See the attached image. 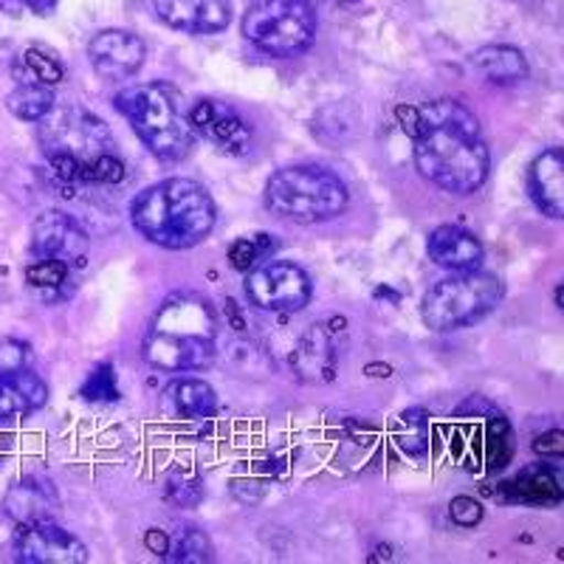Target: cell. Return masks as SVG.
Masks as SVG:
<instances>
[{
    "label": "cell",
    "instance_id": "cell-1",
    "mask_svg": "<svg viewBox=\"0 0 564 564\" xmlns=\"http://www.w3.org/2000/svg\"><path fill=\"white\" fill-rule=\"evenodd\" d=\"M415 144L417 173L452 195L480 189L488 178V144L477 116L457 99H435L398 110Z\"/></svg>",
    "mask_w": 564,
    "mask_h": 564
},
{
    "label": "cell",
    "instance_id": "cell-2",
    "mask_svg": "<svg viewBox=\"0 0 564 564\" xmlns=\"http://www.w3.org/2000/svg\"><path fill=\"white\" fill-rule=\"evenodd\" d=\"M135 229L164 249L198 246L215 226V204L204 186L189 178H167L148 186L130 206Z\"/></svg>",
    "mask_w": 564,
    "mask_h": 564
},
{
    "label": "cell",
    "instance_id": "cell-3",
    "mask_svg": "<svg viewBox=\"0 0 564 564\" xmlns=\"http://www.w3.org/2000/svg\"><path fill=\"white\" fill-rule=\"evenodd\" d=\"M218 350V322L198 294L170 296L144 339V359L159 370H200Z\"/></svg>",
    "mask_w": 564,
    "mask_h": 564
},
{
    "label": "cell",
    "instance_id": "cell-4",
    "mask_svg": "<svg viewBox=\"0 0 564 564\" xmlns=\"http://www.w3.org/2000/svg\"><path fill=\"white\" fill-rule=\"evenodd\" d=\"M40 141L48 164L63 184H85V173L97 159L113 153L110 130L99 116L88 110L68 108L40 119Z\"/></svg>",
    "mask_w": 564,
    "mask_h": 564
},
{
    "label": "cell",
    "instance_id": "cell-5",
    "mask_svg": "<svg viewBox=\"0 0 564 564\" xmlns=\"http://www.w3.org/2000/svg\"><path fill=\"white\" fill-rule=\"evenodd\" d=\"M265 206L282 220L322 224L345 212L347 186L325 167H285L265 184Z\"/></svg>",
    "mask_w": 564,
    "mask_h": 564
},
{
    "label": "cell",
    "instance_id": "cell-6",
    "mask_svg": "<svg viewBox=\"0 0 564 564\" xmlns=\"http://www.w3.org/2000/svg\"><path fill=\"white\" fill-rule=\"evenodd\" d=\"M116 108L133 124L141 141L159 159H184L193 148V128L181 113L178 99L164 85H133L116 97Z\"/></svg>",
    "mask_w": 564,
    "mask_h": 564
},
{
    "label": "cell",
    "instance_id": "cell-7",
    "mask_svg": "<svg viewBox=\"0 0 564 564\" xmlns=\"http://www.w3.org/2000/svg\"><path fill=\"white\" fill-rule=\"evenodd\" d=\"M502 280L486 271H455L423 296L421 316L432 330H455L491 314L502 302Z\"/></svg>",
    "mask_w": 564,
    "mask_h": 564
},
{
    "label": "cell",
    "instance_id": "cell-8",
    "mask_svg": "<svg viewBox=\"0 0 564 564\" xmlns=\"http://www.w3.org/2000/svg\"><path fill=\"white\" fill-rule=\"evenodd\" d=\"M243 34L260 52L294 57L316 37V12L308 0H254L243 14Z\"/></svg>",
    "mask_w": 564,
    "mask_h": 564
},
{
    "label": "cell",
    "instance_id": "cell-9",
    "mask_svg": "<svg viewBox=\"0 0 564 564\" xmlns=\"http://www.w3.org/2000/svg\"><path fill=\"white\" fill-rule=\"evenodd\" d=\"M246 294L257 308L291 314V311H302L311 302V280L300 265L271 263L251 271L246 280Z\"/></svg>",
    "mask_w": 564,
    "mask_h": 564
},
{
    "label": "cell",
    "instance_id": "cell-10",
    "mask_svg": "<svg viewBox=\"0 0 564 564\" xmlns=\"http://www.w3.org/2000/svg\"><path fill=\"white\" fill-rule=\"evenodd\" d=\"M14 558L23 564H85L88 547L54 520L26 522L14 531Z\"/></svg>",
    "mask_w": 564,
    "mask_h": 564
},
{
    "label": "cell",
    "instance_id": "cell-11",
    "mask_svg": "<svg viewBox=\"0 0 564 564\" xmlns=\"http://www.w3.org/2000/svg\"><path fill=\"white\" fill-rule=\"evenodd\" d=\"M88 57L90 65L97 68L99 77L130 79L133 74H139V68L144 65L148 48H144L141 37H135L133 32H124V29H105V32H99L97 37L88 43Z\"/></svg>",
    "mask_w": 564,
    "mask_h": 564
},
{
    "label": "cell",
    "instance_id": "cell-12",
    "mask_svg": "<svg viewBox=\"0 0 564 564\" xmlns=\"http://www.w3.org/2000/svg\"><path fill=\"white\" fill-rule=\"evenodd\" d=\"M186 122H189L193 130H198L204 139H209L212 144L226 150V153L240 155L251 144V128L246 124L243 116L226 102H218V99H200V102H195Z\"/></svg>",
    "mask_w": 564,
    "mask_h": 564
},
{
    "label": "cell",
    "instance_id": "cell-13",
    "mask_svg": "<svg viewBox=\"0 0 564 564\" xmlns=\"http://www.w3.org/2000/svg\"><path fill=\"white\" fill-rule=\"evenodd\" d=\"M155 14L186 34H218L229 26V0H153Z\"/></svg>",
    "mask_w": 564,
    "mask_h": 564
},
{
    "label": "cell",
    "instance_id": "cell-14",
    "mask_svg": "<svg viewBox=\"0 0 564 564\" xmlns=\"http://www.w3.org/2000/svg\"><path fill=\"white\" fill-rule=\"evenodd\" d=\"M83 246L85 235L74 224V218L63 212H45L32 229V249L37 257H59L65 263L70 257L83 260Z\"/></svg>",
    "mask_w": 564,
    "mask_h": 564
},
{
    "label": "cell",
    "instance_id": "cell-15",
    "mask_svg": "<svg viewBox=\"0 0 564 564\" xmlns=\"http://www.w3.org/2000/svg\"><path fill=\"white\" fill-rule=\"evenodd\" d=\"M430 257L452 271H475L482 263V243L463 226H437L430 235Z\"/></svg>",
    "mask_w": 564,
    "mask_h": 564
},
{
    "label": "cell",
    "instance_id": "cell-16",
    "mask_svg": "<svg viewBox=\"0 0 564 564\" xmlns=\"http://www.w3.org/2000/svg\"><path fill=\"white\" fill-rule=\"evenodd\" d=\"M48 401V387L29 367L0 370V417H23Z\"/></svg>",
    "mask_w": 564,
    "mask_h": 564
},
{
    "label": "cell",
    "instance_id": "cell-17",
    "mask_svg": "<svg viewBox=\"0 0 564 564\" xmlns=\"http://www.w3.org/2000/svg\"><path fill=\"white\" fill-rule=\"evenodd\" d=\"M528 186L536 200V206L551 218H562L564 215V155L558 148L545 150L536 155L528 173Z\"/></svg>",
    "mask_w": 564,
    "mask_h": 564
},
{
    "label": "cell",
    "instance_id": "cell-18",
    "mask_svg": "<svg viewBox=\"0 0 564 564\" xmlns=\"http://www.w3.org/2000/svg\"><path fill=\"white\" fill-rule=\"evenodd\" d=\"M336 361H339V350L334 345V330L327 325H314L302 336L291 365L305 381H330L336 372Z\"/></svg>",
    "mask_w": 564,
    "mask_h": 564
},
{
    "label": "cell",
    "instance_id": "cell-19",
    "mask_svg": "<svg viewBox=\"0 0 564 564\" xmlns=\"http://www.w3.org/2000/svg\"><path fill=\"white\" fill-rule=\"evenodd\" d=\"M59 500L54 494L52 482L37 480V477H29V480H20L9 488L3 508L12 517L18 525H26V522H43L54 520V511H57Z\"/></svg>",
    "mask_w": 564,
    "mask_h": 564
},
{
    "label": "cell",
    "instance_id": "cell-20",
    "mask_svg": "<svg viewBox=\"0 0 564 564\" xmlns=\"http://www.w3.org/2000/svg\"><path fill=\"white\" fill-rule=\"evenodd\" d=\"M471 65H475V70H480L488 83L508 85L528 77L525 54L520 48H511V45H482L471 54Z\"/></svg>",
    "mask_w": 564,
    "mask_h": 564
},
{
    "label": "cell",
    "instance_id": "cell-21",
    "mask_svg": "<svg viewBox=\"0 0 564 564\" xmlns=\"http://www.w3.org/2000/svg\"><path fill=\"white\" fill-rule=\"evenodd\" d=\"M12 77L18 79L20 85H57L63 83L65 68L59 63V57L54 52H48L45 45H26L23 52L14 57L12 63Z\"/></svg>",
    "mask_w": 564,
    "mask_h": 564
},
{
    "label": "cell",
    "instance_id": "cell-22",
    "mask_svg": "<svg viewBox=\"0 0 564 564\" xmlns=\"http://www.w3.org/2000/svg\"><path fill=\"white\" fill-rule=\"evenodd\" d=\"M508 494L511 500L531 502V506H558L562 502V486H558L556 475L547 466H531L522 468L517 480L508 482Z\"/></svg>",
    "mask_w": 564,
    "mask_h": 564
},
{
    "label": "cell",
    "instance_id": "cell-23",
    "mask_svg": "<svg viewBox=\"0 0 564 564\" xmlns=\"http://www.w3.org/2000/svg\"><path fill=\"white\" fill-rule=\"evenodd\" d=\"M173 398H175V410H178V415L186 417V421H206V417H212L215 415V410H218L215 390H212L206 381H198V379L178 381L173 390Z\"/></svg>",
    "mask_w": 564,
    "mask_h": 564
},
{
    "label": "cell",
    "instance_id": "cell-24",
    "mask_svg": "<svg viewBox=\"0 0 564 564\" xmlns=\"http://www.w3.org/2000/svg\"><path fill=\"white\" fill-rule=\"evenodd\" d=\"M395 443L406 455L423 457L432 446V421L423 410H406L395 421Z\"/></svg>",
    "mask_w": 564,
    "mask_h": 564
},
{
    "label": "cell",
    "instance_id": "cell-25",
    "mask_svg": "<svg viewBox=\"0 0 564 564\" xmlns=\"http://www.w3.org/2000/svg\"><path fill=\"white\" fill-rule=\"evenodd\" d=\"M7 108L23 122H40L54 110V94L48 85H18L9 94Z\"/></svg>",
    "mask_w": 564,
    "mask_h": 564
},
{
    "label": "cell",
    "instance_id": "cell-26",
    "mask_svg": "<svg viewBox=\"0 0 564 564\" xmlns=\"http://www.w3.org/2000/svg\"><path fill=\"white\" fill-rule=\"evenodd\" d=\"M68 276H70L68 263H65V260H59V257H37V260H34V263L26 269L29 285L45 296L59 294V291L65 289Z\"/></svg>",
    "mask_w": 564,
    "mask_h": 564
},
{
    "label": "cell",
    "instance_id": "cell-27",
    "mask_svg": "<svg viewBox=\"0 0 564 564\" xmlns=\"http://www.w3.org/2000/svg\"><path fill=\"white\" fill-rule=\"evenodd\" d=\"M167 556L173 562H209L212 558V545L209 539H206L204 531L193 525H184L170 536V547H167Z\"/></svg>",
    "mask_w": 564,
    "mask_h": 564
},
{
    "label": "cell",
    "instance_id": "cell-28",
    "mask_svg": "<svg viewBox=\"0 0 564 564\" xmlns=\"http://www.w3.org/2000/svg\"><path fill=\"white\" fill-rule=\"evenodd\" d=\"M274 249V240L269 235H254V238H240L231 243L229 260L238 271H249L251 265L260 263L269 251Z\"/></svg>",
    "mask_w": 564,
    "mask_h": 564
},
{
    "label": "cell",
    "instance_id": "cell-29",
    "mask_svg": "<svg viewBox=\"0 0 564 564\" xmlns=\"http://www.w3.org/2000/svg\"><path fill=\"white\" fill-rule=\"evenodd\" d=\"M83 398L90 401V404H113L116 398H119L113 365H102L90 372L88 381L83 384Z\"/></svg>",
    "mask_w": 564,
    "mask_h": 564
},
{
    "label": "cell",
    "instance_id": "cell-30",
    "mask_svg": "<svg viewBox=\"0 0 564 564\" xmlns=\"http://www.w3.org/2000/svg\"><path fill=\"white\" fill-rule=\"evenodd\" d=\"M23 23V3L20 0H0V48H7Z\"/></svg>",
    "mask_w": 564,
    "mask_h": 564
},
{
    "label": "cell",
    "instance_id": "cell-31",
    "mask_svg": "<svg viewBox=\"0 0 564 564\" xmlns=\"http://www.w3.org/2000/svg\"><path fill=\"white\" fill-rule=\"evenodd\" d=\"M449 513L457 525L471 528L482 520V506L477 500H471V497H455L449 506Z\"/></svg>",
    "mask_w": 564,
    "mask_h": 564
},
{
    "label": "cell",
    "instance_id": "cell-32",
    "mask_svg": "<svg viewBox=\"0 0 564 564\" xmlns=\"http://www.w3.org/2000/svg\"><path fill=\"white\" fill-rule=\"evenodd\" d=\"M29 361V347L20 341H0V370H20Z\"/></svg>",
    "mask_w": 564,
    "mask_h": 564
},
{
    "label": "cell",
    "instance_id": "cell-33",
    "mask_svg": "<svg viewBox=\"0 0 564 564\" xmlns=\"http://www.w3.org/2000/svg\"><path fill=\"white\" fill-rule=\"evenodd\" d=\"M533 449H536L542 457H551V460H562V455H564L562 432H547V435L536 437Z\"/></svg>",
    "mask_w": 564,
    "mask_h": 564
},
{
    "label": "cell",
    "instance_id": "cell-34",
    "mask_svg": "<svg viewBox=\"0 0 564 564\" xmlns=\"http://www.w3.org/2000/svg\"><path fill=\"white\" fill-rule=\"evenodd\" d=\"M148 547L155 553V556H167V547H170V536L161 531H150L148 533Z\"/></svg>",
    "mask_w": 564,
    "mask_h": 564
},
{
    "label": "cell",
    "instance_id": "cell-35",
    "mask_svg": "<svg viewBox=\"0 0 564 564\" xmlns=\"http://www.w3.org/2000/svg\"><path fill=\"white\" fill-rule=\"evenodd\" d=\"M20 3H23L29 12L40 14V18H48V14H54V9H57V0H20Z\"/></svg>",
    "mask_w": 564,
    "mask_h": 564
},
{
    "label": "cell",
    "instance_id": "cell-36",
    "mask_svg": "<svg viewBox=\"0 0 564 564\" xmlns=\"http://www.w3.org/2000/svg\"><path fill=\"white\" fill-rule=\"evenodd\" d=\"M322 3H341V7H347V3H359V0H322Z\"/></svg>",
    "mask_w": 564,
    "mask_h": 564
}]
</instances>
